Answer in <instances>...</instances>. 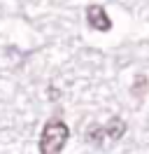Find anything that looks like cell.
<instances>
[{"mask_svg": "<svg viewBox=\"0 0 149 154\" xmlns=\"http://www.w3.org/2000/svg\"><path fill=\"white\" fill-rule=\"evenodd\" d=\"M70 138V128L61 119H49L40 133V154H61Z\"/></svg>", "mask_w": 149, "mask_h": 154, "instance_id": "cell-1", "label": "cell"}, {"mask_svg": "<svg viewBox=\"0 0 149 154\" xmlns=\"http://www.w3.org/2000/svg\"><path fill=\"white\" fill-rule=\"evenodd\" d=\"M86 21L93 30H100V33H107L112 28V21L102 5H89L86 7Z\"/></svg>", "mask_w": 149, "mask_h": 154, "instance_id": "cell-2", "label": "cell"}, {"mask_svg": "<svg viewBox=\"0 0 149 154\" xmlns=\"http://www.w3.org/2000/svg\"><path fill=\"white\" fill-rule=\"evenodd\" d=\"M102 128H105V138H107V140H119L121 135L126 133V122H123L121 117H112Z\"/></svg>", "mask_w": 149, "mask_h": 154, "instance_id": "cell-3", "label": "cell"}, {"mask_svg": "<svg viewBox=\"0 0 149 154\" xmlns=\"http://www.w3.org/2000/svg\"><path fill=\"white\" fill-rule=\"evenodd\" d=\"M86 143H91V145H96V147H102V138H105V128L102 126H98V124H91L89 128H86Z\"/></svg>", "mask_w": 149, "mask_h": 154, "instance_id": "cell-4", "label": "cell"}]
</instances>
